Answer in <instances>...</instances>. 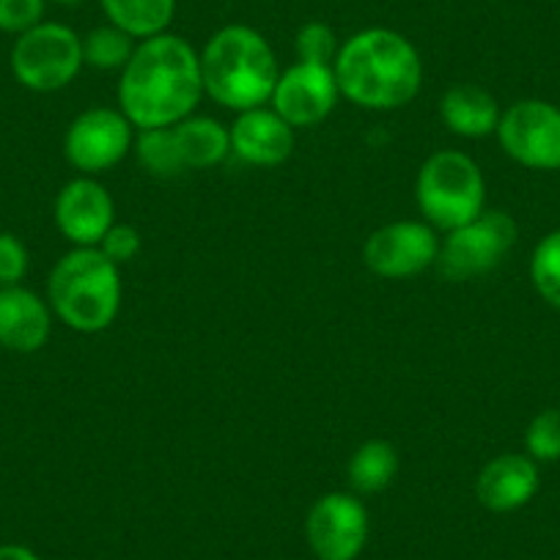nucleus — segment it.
Returning <instances> with one entry per match:
<instances>
[{"label": "nucleus", "mask_w": 560, "mask_h": 560, "mask_svg": "<svg viewBox=\"0 0 560 560\" xmlns=\"http://www.w3.org/2000/svg\"><path fill=\"white\" fill-rule=\"evenodd\" d=\"M203 96L201 52L176 34L138 42L118 78V110L135 129L176 127Z\"/></svg>", "instance_id": "obj_1"}, {"label": "nucleus", "mask_w": 560, "mask_h": 560, "mask_svg": "<svg viewBox=\"0 0 560 560\" xmlns=\"http://www.w3.org/2000/svg\"><path fill=\"white\" fill-rule=\"evenodd\" d=\"M332 69L341 96L363 110H398L423 85L420 52L407 36L390 28H365L349 36Z\"/></svg>", "instance_id": "obj_2"}, {"label": "nucleus", "mask_w": 560, "mask_h": 560, "mask_svg": "<svg viewBox=\"0 0 560 560\" xmlns=\"http://www.w3.org/2000/svg\"><path fill=\"white\" fill-rule=\"evenodd\" d=\"M203 94L234 113L264 107L280 78L269 42L250 25H225L201 50Z\"/></svg>", "instance_id": "obj_3"}, {"label": "nucleus", "mask_w": 560, "mask_h": 560, "mask_svg": "<svg viewBox=\"0 0 560 560\" xmlns=\"http://www.w3.org/2000/svg\"><path fill=\"white\" fill-rule=\"evenodd\" d=\"M121 267L100 247H72L56 261L47 278V303L52 316L69 330L96 336L116 322L121 311Z\"/></svg>", "instance_id": "obj_4"}, {"label": "nucleus", "mask_w": 560, "mask_h": 560, "mask_svg": "<svg viewBox=\"0 0 560 560\" xmlns=\"http://www.w3.org/2000/svg\"><path fill=\"white\" fill-rule=\"evenodd\" d=\"M415 201L434 231L448 234L483 212L487 182L470 154L443 149L420 165L415 179Z\"/></svg>", "instance_id": "obj_5"}, {"label": "nucleus", "mask_w": 560, "mask_h": 560, "mask_svg": "<svg viewBox=\"0 0 560 560\" xmlns=\"http://www.w3.org/2000/svg\"><path fill=\"white\" fill-rule=\"evenodd\" d=\"M12 74L23 89L34 94H56L74 83L85 67L83 39L63 23H47L28 28L14 39Z\"/></svg>", "instance_id": "obj_6"}, {"label": "nucleus", "mask_w": 560, "mask_h": 560, "mask_svg": "<svg viewBox=\"0 0 560 560\" xmlns=\"http://www.w3.org/2000/svg\"><path fill=\"white\" fill-rule=\"evenodd\" d=\"M516 245V223L505 212L483 209L476 220L440 242L438 267L448 280H470L492 272Z\"/></svg>", "instance_id": "obj_7"}, {"label": "nucleus", "mask_w": 560, "mask_h": 560, "mask_svg": "<svg viewBox=\"0 0 560 560\" xmlns=\"http://www.w3.org/2000/svg\"><path fill=\"white\" fill-rule=\"evenodd\" d=\"M494 135L514 163L530 171H560V107L552 102H514L503 110Z\"/></svg>", "instance_id": "obj_8"}, {"label": "nucleus", "mask_w": 560, "mask_h": 560, "mask_svg": "<svg viewBox=\"0 0 560 560\" xmlns=\"http://www.w3.org/2000/svg\"><path fill=\"white\" fill-rule=\"evenodd\" d=\"M135 147V127L118 107H89L69 124L63 154L83 176L116 168Z\"/></svg>", "instance_id": "obj_9"}, {"label": "nucleus", "mask_w": 560, "mask_h": 560, "mask_svg": "<svg viewBox=\"0 0 560 560\" xmlns=\"http://www.w3.org/2000/svg\"><path fill=\"white\" fill-rule=\"evenodd\" d=\"M369 509L352 492L322 494L305 520V536L316 560H358L369 544Z\"/></svg>", "instance_id": "obj_10"}, {"label": "nucleus", "mask_w": 560, "mask_h": 560, "mask_svg": "<svg viewBox=\"0 0 560 560\" xmlns=\"http://www.w3.org/2000/svg\"><path fill=\"white\" fill-rule=\"evenodd\" d=\"M440 236L427 220H396L369 236L363 247L365 267L385 280H404L438 264Z\"/></svg>", "instance_id": "obj_11"}, {"label": "nucleus", "mask_w": 560, "mask_h": 560, "mask_svg": "<svg viewBox=\"0 0 560 560\" xmlns=\"http://www.w3.org/2000/svg\"><path fill=\"white\" fill-rule=\"evenodd\" d=\"M341 100L336 69L322 63H292L283 69L272 91V110L294 129L316 127L336 110Z\"/></svg>", "instance_id": "obj_12"}, {"label": "nucleus", "mask_w": 560, "mask_h": 560, "mask_svg": "<svg viewBox=\"0 0 560 560\" xmlns=\"http://www.w3.org/2000/svg\"><path fill=\"white\" fill-rule=\"evenodd\" d=\"M56 229L74 247H96L116 223V203L94 176H78L58 190L52 207Z\"/></svg>", "instance_id": "obj_13"}, {"label": "nucleus", "mask_w": 560, "mask_h": 560, "mask_svg": "<svg viewBox=\"0 0 560 560\" xmlns=\"http://www.w3.org/2000/svg\"><path fill=\"white\" fill-rule=\"evenodd\" d=\"M231 154L247 165L258 168H275L287 163L294 152V127L287 124L272 107H253V110L236 113L234 124L229 127Z\"/></svg>", "instance_id": "obj_14"}, {"label": "nucleus", "mask_w": 560, "mask_h": 560, "mask_svg": "<svg viewBox=\"0 0 560 560\" xmlns=\"http://www.w3.org/2000/svg\"><path fill=\"white\" fill-rule=\"evenodd\" d=\"M538 487H541L538 462H533L527 454H503L487 462L478 472L476 498L487 511L511 514V511L525 509L536 498Z\"/></svg>", "instance_id": "obj_15"}, {"label": "nucleus", "mask_w": 560, "mask_h": 560, "mask_svg": "<svg viewBox=\"0 0 560 560\" xmlns=\"http://www.w3.org/2000/svg\"><path fill=\"white\" fill-rule=\"evenodd\" d=\"M52 308L45 298L20 287L0 289V347L34 354L50 341Z\"/></svg>", "instance_id": "obj_16"}, {"label": "nucleus", "mask_w": 560, "mask_h": 560, "mask_svg": "<svg viewBox=\"0 0 560 560\" xmlns=\"http://www.w3.org/2000/svg\"><path fill=\"white\" fill-rule=\"evenodd\" d=\"M500 105L487 89L472 83L451 85L440 100V118L459 138H487L498 132Z\"/></svg>", "instance_id": "obj_17"}, {"label": "nucleus", "mask_w": 560, "mask_h": 560, "mask_svg": "<svg viewBox=\"0 0 560 560\" xmlns=\"http://www.w3.org/2000/svg\"><path fill=\"white\" fill-rule=\"evenodd\" d=\"M174 135L187 171L214 168L231 154L229 127L212 116H196L192 113L190 118L176 124Z\"/></svg>", "instance_id": "obj_18"}, {"label": "nucleus", "mask_w": 560, "mask_h": 560, "mask_svg": "<svg viewBox=\"0 0 560 560\" xmlns=\"http://www.w3.org/2000/svg\"><path fill=\"white\" fill-rule=\"evenodd\" d=\"M100 3L107 23L138 42L165 34L176 14V0H100Z\"/></svg>", "instance_id": "obj_19"}, {"label": "nucleus", "mask_w": 560, "mask_h": 560, "mask_svg": "<svg viewBox=\"0 0 560 560\" xmlns=\"http://www.w3.org/2000/svg\"><path fill=\"white\" fill-rule=\"evenodd\" d=\"M349 483L358 494H380L396 481L398 454L387 440H369L352 454L347 467Z\"/></svg>", "instance_id": "obj_20"}, {"label": "nucleus", "mask_w": 560, "mask_h": 560, "mask_svg": "<svg viewBox=\"0 0 560 560\" xmlns=\"http://www.w3.org/2000/svg\"><path fill=\"white\" fill-rule=\"evenodd\" d=\"M135 158H138L140 168L158 176V179H176L187 171L174 127L140 129L138 138H135Z\"/></svg>", "instance_id": "obj_21"}, {"label": "nucleus", "mask_w": 560, "mask_h": 560, "mask_svg": "<svg viewBox=\"0 0 560 560\" xmlns=\"http://www.w3.org/2000/svg\"><path fill=\"white\" fill-rule=\"evenodd\" d=\"M138 42L129 34H124L116 25H100V28L89 31L83 39V58L85 67L96 69V72H121L132 58Z\"/></svg>", "instance_id": "obj_22"}, {"label": "nucleus", "mask_w": 560, "mask_h": 560, "mask_svg": "<svg viewBox=\"0 0 560 560\" xmlns=\"http://www.w3.org/2000/svg\"><path fill=\"white\" fill-rule=\"evenodd\" d=\"M533 289L544 303L560 311V231L544 236L530 258Z\"/></svg>", "instance_id": "obj_23"}, {"label": "nucleus", "mask_w": 560, "mask_h": 560, "mask_svg": "<svg viewBox=\"0 0 560 560\" xmlns=\"http://www.w3.org/2000/svg\"><path fill=\"white\" fill-rule=\"evenodd\" d=\"M338 36L336 31L327 23H305L303 28L294 36V52H298V61L303 63H322V67H332L338 58Z\"/></svg>", "instance_id": "obj_24"}, {"label": "nucleus", "mask_w": 560, "mask_h": 560, "mask_svg": "<svg viewBox=\"0 0 560 560\" xmlns=\"http://www.w3.org/2000/svg\"><path fill=\"white\" fill-rule=\"evenodd\" d=\"M525 451L533 462L560 459V409H544L527 423Z\"/></svg>", "instance_id": "obj_25"}, {"label": "nucleus", "mask_w": 560, "mask_h": 560, "mask_svg": "<svg viewBox=\"0 0 560 560\" xmlns=\"http://www.w3.org/2000/svg\"><path fill=\"white\" fill-rule=\"evenodd\" d=\"M31 256L23 240L9 231H0V289L20 287L23 278L28 275Z\"/></svg>", "instance_id": "obj_26"}, {"label": "nucleus", "mask_w": 560, "mask_h": 560, "mask_svg": "<svg viewBox=\"0 0 560 560\" xmlns=\"http://www.w3.org/2000/svg\"><path fill=\"white\" fill-rule=\"evenodd\" d=\"M47 0H0V31L3 34H25L45 20Z\"/></svg>", "instance_id": "obj_27"}, {"label": "nucleus", "mask_w": 560, "mask_h": 560, "mask_svg": "<svg viewBox=\"0 0 560 560\" xmlns=\"http://www.w3.org/2000/svg\"><path fill=\"white\" fill-rule=\"evenodd\" d=\"M96 247H100V250L116 264V267H124V264L138 258L140 247H143V240H140V231L135 229V225L113 223L110 231L102 236V242Z\"/></svg>", "instance_id": "obj_28"}, {"label": "nucleus", "mask_w": 560, "mask_h": 560, "mask_svg": "<svg viewBox=\"0 0 560 560\" xmlns=\"http://www.w3.org/2000/svg\"><path fill=\"white\" fill-rule=\"evenodd\" d=\"M0 560H42L39 555L23 544H0Z\"/></svg>", "instance_id": "obj_29"}, {"label": "nucleus", "mask_w": 560, "mask_h": 560, "mask_svg": "<svg viewBox=\"0 0 560 560\" xmlns=\"http://www.w3.org/2000/svg\"><path fill=\"white\" fill-rule=\"evenodd\" d=\"M52 3H58V7H80L85 0H52Z\"/></svg>", "instance_id": "obj_30"}]
</instances>
